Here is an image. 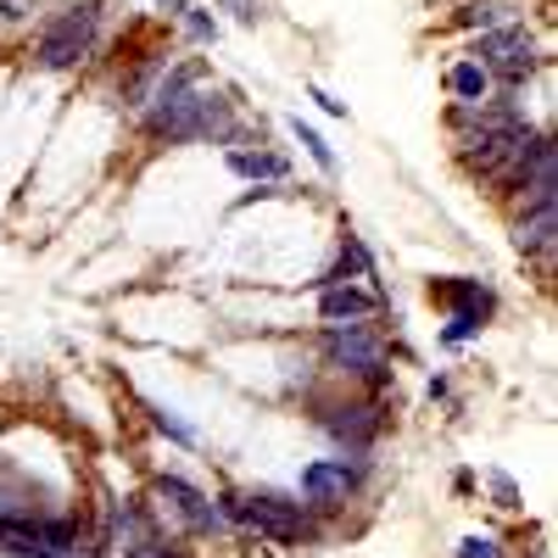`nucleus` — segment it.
<instances>
[{"instance_id":"a211bd4d","label":"nucleus","mask_w":558,"mask_h":558,"mask_svg":"<svg viewBox=\"0 0 558 558\" xmlns=\"http://www.w3.org/2000/svg\"><path fill=\"white\" fill-rule=\"evenodd\" d=\"M458 558H508V547H502V536H492V531H470L458 542Z\"/></svg>"},{"instance_id":"dca6fc26","label":"nucleus","mask_w":558,"mask_h":558,"mask_svg":"<svg viewBox=\"0 0 558 558\" xmlns=\"http://www.w3.org/2000/svg\"><path fill=\"white\" fill-rule=\"evenodd\" d=\"M536 34H531V23H508V28H486V34H475V45H470V62H497V57H508V51H520V45H531Z\"/></svg>"},{"instance_id":"39448f33","label":"nucleus","mask_w":558,"mask_h":558,"mask_svg":"<svg viewBox=\"0 0 558 558\" xmlns=\"http://www.w3.org/2000/svg\"><path fill=\"white\" fill-rule=\"evenodd\" d=\"M313 425L341 447V458H368V447L386 436V402H380V397L313 402Z\"/></svg>"},{"instance_id":"9d476101","label":"nucleus","mask_w":558,"mask_h":558,"mask_svg":"<svg viewBox=\"0 0 558 558\" xmlns=\"http://www.w3.org/2000/svg\"><path fill=\"white\" fill-rule=\"evenodd\" d=\"M386 313L380 291H363V286H318V318L324 324H368Z\"/></svg>"},{"instance_id":"1a4fd4ad","label":"nucleus","mask_w":558,"mask_h":558,"mask_svg":"<svg viewBox=\"0 0 558 558\" xmlns=\"http://www.w3.org/2000/svg\"><path fill=\"white\" fill-rule=\"evenodd\" d=\"M514 252L553 268V252H558V196H531V202H514Z\"/></svg>"},{"instance_id":"7ed1b4c3","label":"nucleus","mask_w":558,"mask_h":558,"mask_svg":"<svg viewBox=\"0 0 558 558\" xmlns=\"http://www.w3.org/2000/svg\"><path fill=\"white\" fill-rule=\"evenodd\" d=\"M107 28V0H62L34 34V68L45 73H73L101 51Z\"/></svg>"},{"instance_id":"4468645a","label":"nucleus","mask_w":558,"mask_h":558,"mask_svg":"<svg viewBox=\"0 0 558 558\" xmlns=\"http://www.w3.org/2000/svg\"><path fill=\"white\" fill-rule=\"evenodd\" d=\"M352 279H380V268H375V252L363 246V235H341V246H336V263L324 268V279L318 286H352Z\"/></svg>"},{"instance_id":"412c9836","label":"nucleus","mask_w":558,"mask_h":558,"mask_svg":"<svg viewBox=\"0 0 558 558\" xmlns=\"http://www.w3.org/2000/svg\"><path fill=\"white\" fill-rule=\"evenodd\" d=\"M218 7H223L229 17H235V23H246V28L268 17V7H263V0H218Z\"/></svg>"},{"instance_id":"f257e3e1","label":"nucleus","mask_w":558,"mask_h":558,"mask_svg":"<svg viewBox=\"0 0 558 558\" xmlns=\"http://www.w3.org/2000/svg\"><path fill=\"white\" fill-rule=\"evenodd\" d=\"M140 129H146L157 146H196V140H213V146H241V140H246L235 96H229V89L207 73V62H196V57L168 62L151 107L140 112Z\"/></svg>"},{"instance_id":"f8f14e48","label":"nucleus","mask_w":558,"mask_h":558,"mask_svg":"<svg viewBox=\"0 0 558 558\" xmlns=\"http://www.w3.org/2000/svg\"><path fill=\"white\" fill-rule=\"evenodd\" d=\"M168 51H146V57H134L129 62V73H123V84H118V96H123V107L140 118L151 107V96H157V84H162V73H168Z\"/></svg>"},{"instance_id":"20e7f679","label":"nucleus","mask_w":558,"mask_h":558,"mask_svg":"<svg viewBox=\"0 0 558 558\" xmlns=\"http://www.w3.org/2000/svg\"><path fill=\"white\" fill-rule=\"evenodd\" d=\"M318 357L330 375L341 380H363L368 391H386L391 386V347L375 324H324L318 330Z\"/></svg>"},{"instance_id":"0eeeda50","label":"nucleus","mask_w":558,"mask_h":558,"mask_svg":"<svg viewBox=\"0 0 558 558\" xmlns=\"http://www.w3.org/2000/svg\"><path fill=\"white\" fill-rule=\"evenodd\" d=\"M430 296L447 307V330H441V347H463L475 341L492 313H497V291L486 286V279H436Z\"/></svg>"},{"instance_id":"393cba45","label":"nucleus","mask_w":558,"mask_h":558,"mask_svg":"<svg viewBox=\"0 0 558 558\" xmlns=\"http://www.w3.org/2000/svg\"><path fill=\"white\" fill-rule=\"evenodd\" d=\"M157 7H162V12H168V17L179 23V17H184V7H191V0H157Z\"/></svg>"},{"instance_id":"b1692460","label":"nucleus","mask_w":558,"mask_h":558,"mask_svg":"<svg viewBox=\"0 0 558 558\" xmlns=\"http://www.w3.org/2000/svg\"><path fill=\"white\" fill-rule=\"evenodd\" d=\"M307 96H313V101H318L324 112H330V118H347V101H336V96H330V89H318V84H313V89H307Z\"/></svg>"},{"instance_id":"6ab92c4d","label":"nucleus","mask_w":558,"mask_h":558,"mask_svg":"<svg viewBox=\"0 0 558 558\" xmlns=\"http://www.w3.org/2000/svg\"><path fill=\"white\" fill-rule=\"evenodd\" d=\"M146 413H151V425H157L162 436H173L179 447H196V430H191V425H184V418H179V413H168V408H157V402H151Z\"/></svg>"},{"instance_id":"423d86ee","label":"nucleus","mask_w":558,"mask_h":558,"mask_svg":"<svg viewBox=\"0 0 558 558\" xmlns=\"http://www.w3.org/2000/svg\"><path fill=\"white\" fill-rule=\"evenodd\" d=\"M151 508H157L162 531H168V520H173L184 536H223V531H229L218 497H207L196 481H184V475H157V481H151Z\"/></svg>"},{"instance_id":"2eb2a0df","label":"nucleus","mask_w":558,"mask_h":558,"mask_svg":"<svg viewBox=\"0 0 558 558\" xmlns=\"http://www.w3.org/2000/svg\"><path fill=\"white\" fill-rule=\"evenodd\" d=\"M447 89H452V101H463V107H481V101H492V96H497L492 73H486L481 62H470V57L447 68Z\"/></svg>"},{"instance_id":"f03ea898","label":"nucleus","mask_w":558,"mask_h":558,"mask_svg":"<svg viewBox=\"0 0 558 558\" xmlns=\"http://www.w3.org/2000/svg\"><path fill=\"white\" fill-rule=\"evenodd\" d=\"M218 508H223L229 531H246V536H263V542H279V547L318 542V514L302 497H291V492H274V486L223 492Z\"/></svg>"},{"instance_id":"9b49d317","label":"nucleus","mask_w":558,"mask_h":558,"mask_svg":"<svg viewBox=\"0 0 558 558\" xmlns=\"http://www.w3.org/2000/svg\"><path fill=\"white\" fill-rule=\"evenodd\" d=\"M447 23L458 34H486V28H508V23H525V0H458L447 12Z\"/></svg>"},{"instance_id":"aec40b11","label":"nucleus","mask_w":558,"mask_h":558,"mask_svg":"<svg viewBox=\"0 0 558 558\" xmlns=\"http://www.w3.org/2000/svg\"><path fill=\"white\" fill-rule=\"evenodd\" d=\"M184 34H191V45H213L218 39V17L213 12H202V7H184Z\"/></svg>"},{"instance_id":"f3484780","label":"nucleus","mask_w":558,"mask_h":558,"mask_svg":"<svg viewBox=\"0 0 558 558\" xmlns=\"http://www.w3.org/2000/svg\"><path fill=\"white\" fill-rule=\"evenodd\" d=\"M291 134H296V146H302V151H307V157L318 162V173H330V179L341 173V162H336V151H330V140H324V134H318L313 123L291 118Z\"/></svg>"},{"instance_id":"ddd939ff","label":"nucleus","mask_w":558,"mask_h":558,"mask_svg":"<svg viewBox=\"0 0 558 558\" xmlns=\"http://www.w3.org/2000/svg\"><path fill=\"white\" fill-rule=\"evenodd\" d=\"M229 173L235 179H252V184H286L291 179V157L286 151H268L263 140L257 146H229Z\"/></svg>"},{"instance_id":"4be33fe9","label":"nucleus","mask_w":558,"mask_h":558,"mask_svg":"<svg viewBox=\"0 0 558 558\" xmlns=\"http://www.w3.org/2000/svg\"><path fill=\"white\" fill-rule=\"evenodd\" d=\"M486 486H492V497H497V508H520V486H514V481H508L502 470H492V475H486Z\"/></svg>"},{"instance_id":"6e6552de","label":"nucleus","mask_w":558,"mask_h":558,"mask_svg":"<svg viewBox=\"0 0 558 558\" xmlns=\"http://www.w3.org/2000/svg\"><path fill=\"white\" fill-rule=\"evenodd\" d=\"M363 486H368L363 458H313L302 470V502L313 508V514H336V508L357 502Z\"/></svg>"},{"instance_id":"5701e85b","label":"nucleus","mask_w":558,"mask_h":558,"mask_svg":"<svg viewBox=\"0 0 558 558\" xmlns=\"http://www.w3.org/2000/svg\"><path fill=\"white\" fill-rule=\"evenodd\" d=\"M140 558H191V547H184L179 536H168V531H162V536H157L146 553H140Z\"/></svg>"}]
</instances>
